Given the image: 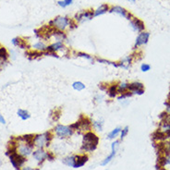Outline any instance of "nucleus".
Segmentation results:
<instances>
[{"label":"nucleus","mask_w":170,"mask_h":170,"mask_svg":"<svg viewBox=\"0 0 170 170\" xmlns=\"http://www.w3.org/2000/svg\"><path fill=\"white\" fill-rule=\"evenodd\" d=\"M98 143H99V137L94 132H92L91 130L88 132H85L83 135V139H82L81 151L86 153H91L97 148Z\"/></svg>","instance_id":"obj_1"},{"label":"nucleus","mask_w":170,"mask_h":170,"mask_svg":"<svg viewBox=\"0 0 170 170\" xmlns=\"http://www.w3.org/2000/svg\"><path fill=\"white\" fill-rule=\"evenodd\" d=\"M54 135L52 131H46L42 134H36L33 138V144L34 147L44 149V147H48L50 142L52 141Z\"/></svg>","instance_id":"obj_2"},{"label":"nucleus","mask_w":170,"mask_h":170,"mask_svg":"<svg viewBox=\"0 0 170 170\" xmlns=\"http://www.w3.org/2000/svg\"><path fill=\"white\" fill-rule=\"evenodd\" d=\"M15 139H16V141H17V152L19 154H22V155L24 157H27L33 153L34 144L28 143L26 142H24L22 140V136L15 138Z\"/></svg>","instance_id":"obj_3"},{"label":"nucleus","mask_w":170,"mask_h":170,"mask_svg":"<svg viewBox=\"0 0 170 170\" xmlns=\"http://www.w3.org/2000/svg\"><path fill=\"white\" fill-rule=\"evenodd\" d=\"M70 127L72 128V130L74 131L75 130H79V131H81V132H88L91 130L92 128V120L90 119L89 117H84V116H81L80 117V119L73 123V124H71Z\"/></svg>","instance_id":"obj_4"},{"label":"nucleus","mask_w":170,"mask_h":170,"mask_svg":"<svg viewBox=\"0 0 170 170\" xmlns=\"http://www.w3.org/2000/svg\"><path fill=\"white\" fill-rule=\"evenodd\" d=\"M69 24H70V19L68 17L58 16L49 22V26L54 28L55 30L64 32L67 28L69 27Z\"/></svg>","instance_id":"obj_5"},{"label":"nucleus","mask_w":170,"mask_h":170,"mask_svg":"<svg viewBox=\"0 0 170 170\" xmlns=\"http://www.w3.org/2000/svg\"><path fill=\"white\" fill-rule=\"evenodd\" d=\"M74 130L70 126H66L62 124H58L54 128V133L60 139H66L73 134Z\"/></svg>","instance_id":"obj_6"},{"label":"nucleus","mask_w":170,"mask_h":170,"mask_svg":"<svg viewBox=\"0 0 170 170\" xmlns=\"http://www.w3.org/2000/svg\"><path fill=\"white\" fill-rule=\"evenodd\" d=\"M8 157H9L10 163L12 164V166L17 170H20V168L23 167V164H25V162L27 161L26 157L22 156V154H19L17 151L10 153L8 155Z\"/></svg>","instance_id":"obj_7"},{"label":"nucleus","mask_w":170,"mask_h":170,"mask_svg":"<svg viewBox=\"0 0 170 170\" xmlns=\"http://www.w3.org/2000/svg\"><path fill=\"white\" fill-rule=\"evenodd\" d=\"M65 44L63 42H55L53 44H51L47 45V49H46V52L44 55H50L53 56H58V52H62L63 50H65Z\"/></svg>","instance_id":"obj_8"},{"label":"nucleus","mask_w":170,"mask_h":170,"mask_svg":"<svg viewBox=\"0 0 170 170\" xmlns=\"http://www.w3.org/2000/svg\"><path fill=\"white\" fill-rule=\"evenodd\" d=\"M119 143H120L119 141H115V142H112V144H111V149H112L111 153H110L108 156H106V157L104 159V160L102 161L101 166H106L107 164H109V163L113 160V159L115 158L116 154H117V148L119 147Z\"/></svg>","instance_id":"obj_9"},{"label":"nucleus","mask_w":170,"mask_h":170,"mask_svg":"<svg viewBox=\"0 0 170 170\" xmlns=\"http://www.w3.org/2000/svg\"><path fill=\"white\" fill-rule=\"evenodd\" d=\"M128 92H131L132 94L142 95L144 92V86L139 81L131 82V83H128Z\"/></svg>","instance_id":"obj_10"},{"label":"nucleus","mask_w":170,"mask_h":170,"mask_svg":"<svg viewBox=\"0 0 170 170\" xmlns=\"http://www.w3.org/2000/svg\"><path fill=\"white\" fill-rule=\"evenodd\" d=\"M47 153L48 152H46L44 149L37 148L35 151L33 152V157L38 162V164H43L45 160H47Z\"/></svg>","instance_id":"obj_11"},{"label":"nucleus","mask_w":170,"mask_h":170,"mask_svg":"<svg viewBox=\"0 0 170 170\" xmlns=\"http://www.w3.org/2000/svg\"><path fill=\"white\" fill-rule=\"evenodd\" d=\"M94 11L92 10H85V11H82L79 14H77L75 16V22L81 23L84 22L86 20H90L94 18Z\"/></svg>","instance_id":"obj_12"},{"label":"nucleus","mask_w":170,"mask_h":170,"mask_svg":"<svg viewBox=\"0 0 170 170\" xmlns=\"http://www.w3.org/2000/svg\"><path fill=\"white\" fill-rule=\"evenodd\" d=\"M149 37H150V33L146 32H142L138 35V37L136 38V42L134 44V48H138L142 45H144L148 43Z\"/></svg>","instance_id":"obj_13"},{"label":"nucleus","mask_w":170,"mask_h":170,"mask_svg":"<svg viewBox=\"0 0 170 170\" xmlns=\"http://www.w3.org/2000/svg\"><path fill=\"white\" fill-rule=\"evenodd\" d=\"M109 12L111 13H116V14H118V15H120V16L122 17H124L126 18L127 19H131V14L130 13H128L127 10L124 8H122V7H118V6H116V7H113L109 9Z\"/></svg>","instance_id":"obj_14"},{"label":"nucleus","mask_w":170,"mask_h":170,"mask_svg":"<svg viewBox=\"0 0 170 170\" xmlns=\"http://www.w3.org/2000/svg\"><path fill=\"white\" fill-rule=\"evenodd\" d=\"M132 60H133V56L132 55L126 56L123 58L120 59L119 62H117L118 63V67L121 68V69H130V67L131 66Z\"/></svg>","instance_id":"obj_15"},{"label":"nucleus","mask_w":170,"mask_h":170,"mask_svg":"<svg viewBox=\"0 0 170 170\" xmlns=\"http://www.w3.org/2000/svg\"><path fill=\"white\" fill-rule=\"evenodd\" d=\"M130 26L136 32H142V31L144 30L143 22H142L141 19H139L137 18H133L130 19Z\"/></svg>","instance_id":"obj_16"},{"label":"nucleus","mask_w":170,"mask_h":170,"mask_svg":"<svg viewBox=\"0 0 170 170\" xmlns=\"http://www.w3.org/2000/svg\"><path fill=\"white\" fill-rule=\"evenodd\" d=\"M88 160H89V157L87 154H79V155H76V163H75L74 168H79L83 167L88 162Z\"/></svg>","instance_id":"obj_17"},{"label":"nucleus","mask_w":170,"mask_h":170,"mask_svg":"<svg viewBox=\"0 0 170 170\" xmlns=\"http://www.w3.org/2000/svg\"><path fill=\"white\" fill-rule=\"evenodd\" d=\"M32 48H33L34 51H37V52L45 54L46 49H47V45H46V44L43 42V41H38L37 43H35L34 44H33Z\"/></svg>","instance_id":"obj_18"},{"label":"nucleus","mask_w":170,"mask_h":170,"mask_svg":"<svg viewBox=\"0 0 170 170\" xmlns=\"http://www.w3.org/2000/svg\"><path fill=\"white\" fill-rule=\"evenodd\" d=\"M109 9L110 8H109V7H108L107 4H103L96 10L94 11V16L98 17V16H100V15H103V14L106 13L107 11H109Z\"/></svg>","instance_id":"obj_19"},{"label":"nucleus","mask_w":170,"mask_h":170,"mask_svg":"<svg viewBox=\"0 0 170 170\" xmlns=\"http://www.w3.org/2000/svg\"><path fill=\"white\" fill-rule=\"evenodd\" d=\"M12 44L15 45V46H19V47L22 48V49H25V48H28L29 46L27 45L26 44V41H24L23 39H22L20 37H15L12 39Z\"/></svg>","instance_id":"obj_20"},{"label":"nucleus","mask_w":170,"mask_h":170,"mask_svg":"<svg viewBox=\"0 0 170 170\" xmlns=\"http://www.w3.org/2000/svg\"><path fill=\"white\" fill-rule=\"evenodd\" d=\"M62 162L64 164L70 167H75V163H76V155H69L67 157H64L62 159Z\"/></svg>","instance_id":"obj_21"},{"label":"nucleus","mask_w":170,"mask_h":170,"mask_svg":"<svg viewBox=\"0 0 170 170\" xmlns=\"http://www.w3.org/2000/svg\"><path fill=\"white\" fill-rule=\"evenodd\" d=\"M117 90L118 94H122L128 91V83L127 81H121L117 84Z\"/></svg>","instance_id":"obj_22"},{"label":"nucleus","mask_w":170,"mask_h":170,"mask_svg":"<svg viewBox=\"0 0 170 170\" xmlns=\"http://www.w3.org/2000/svg\"><path fill=\"white\" fill-rule=\"evenodd\" d=\"M107 95L110 97V98H115L117 96V84H112L107 87Z\"/></svg>","instance_id":"obj_23"},{"label":"nucleus","mask_w":170,"mask_h":170,"mask_svg":"<svg viewBox=\"0 0 170 170\" xmlns=\"http://www.w3.org/2000/svg\"><path fill=\"white\" fill-rule=\"evenodd\" d=\"M92 126L97 131H102L103 128H104V120H102V119L92 120Z\"/></svg>","instance_id":"obj_24"},{"label":"nucleus","mask_w":170,"mask_h":170,"mask_svg":"<svg viewBox=\"0 0 170 170\" xmlns=\"http://www.w3.org/2000/svg\"><path fill=\"white\" fill-rule=\"evenodd\" d=\"M121 130H122V128H121L120 127H117V128H115L114 130H112L107 134V138L109 139V140H115V139L118 136V134H120Z\"/></svg>","instance_id":"obj_25"},{"label":"nucleus","mask_w":170,"mask_h":170,"mask_svg":"<svg viewBox=\"0 0 170 170\" xmlns=\"http://www.w3.org/2000/svg\"><path fill=\"white\" fill-rule=\"evenodd\" d=\"M76 56H78V58H84L86 60H88V61H90V62H92V63L95 61V58H94L92 56L87 54V53H84V52H77Z\"/></svg>","instance_id":"obj_26"},{"label":"nucleus","mask_w":170,"mask_h":170,"mask_svg":"<svg viewBox=\"0 0 170 170\" xmlns=\"http://www.w3.org/2000/svg\"><path fill=\"white\" fill-rule=\"evenodd\" d=\"M72 88H73L75 91L77 92H81V91H83L85 88H86V86L85 84L83 83V82H81L80 80H76L74 81L73 83H72Z\"/></svg>","instance_id":"obj_27"},{"label":"nucleus","mask_w":170,"mask_h":170,"mask_svg":"<svg viewBox=\"0 0 170 170\" xmlns=\"http://www.w3.org/2000/svg\"><path fill=\"white\" fill-rule=\"evenodd\" d=\"M17 114H18V116L22 118V120H27V119H29V118L31 117V114L30 113L27 111V110H25V109H19L17 111Z\"/></svg>","instance_id":"obj_28"},{"label":"nucleus","mask_w":170,"mask_h":170,"mask_svg":"<svg viewBox=\"0 0 170 170\" xmlns=\"http://www.w3.org/2000/svg\"><path fill=\"white\" fill-rule=\"evenodd\" d=\"M8 53L7 49L5 47H0V60H3L5 62H7L8 59Z\"/></svg>","instance_id":"obj_29"},{"label":"nucleus","mask_w":170,"mask_h":170,"mask_svg":"<svg viewBox=\"0 0 170 170\" xmlns=\"http://www.w3.org/2000/svg\"><path fill=\"white\" fill-rule=\"evenodd\" d=\"M43 55H44V53H40V52H37V51H30V52L27 53V56H29L30 59H34L36 58H40V56H42Z\"/></svg>","instance_id":"obj_30"},{"label":"nucleus","mask_w":170,"mask_h":170,"mask_svg":"<svg viewBox=\"0 0 170 170\" xmlns=\"http://www.w3.org/2000/svg\"><path fill=\"white\" fill-rule=\"evenodd\" d=\"M128 127L126 126L125 128H123L120 131V139L121 140H123V139L128 135Z\"/></svg>","instance_id":"obj_31"},{"label":"nucleus","mask_w":170,"mask_h":170,"mask_svg":"<svg viewBox=\"0 0 170 170\" xmlns=\"http://www.w3.org/2000/svg\"><path fill=\"white\" fill-rule=\"evenodd\" d=\"M105 99V95L103 94H97L94 96V102L95 103H102Z\"/></svg>","instance_id":"obj_32"},{"label":"nucleus","mask_w":170,"mask_h":170,"mask_svg":"<svg viewBox=\"0 0 170 170\" xmlns=\"http://www.w3.org/2000/svg\"><path fill=\"white\" fill-rule=\"evenodd\" d=\"M151 69V66L149 65V64H142V66H141V70L142 71V72H147V71H149Z\"/></svg>","instance_id":"obj_33"},{"label":"nucleus","mask_w":170,"mask_h":170,"mask_svg":"<svg viewBox=\"0 0 170 170\" xmlns=\"http://www.w3.org/2000/svg\"><path fill=\"white\" fill-rule=\"evenodd\" d=\"M54 158H55L54 153H51V152H48V153H47V160L52 161V160H54Z\"/></svg>","instance_id":"obj_34"},{"label":"nucleus","mask_w":170,"mask_h":170,"mask_svg":"<svg viewBox=\"0 0 170 170\" xmlns=\"http://www.w3.org/2000/svg\"><path fill=\"white\" fill-rule=\"evenodd\" d=\"M20 170H40L39 168H33V167H22Z\"/></svg>","instance_id":"obj_35"},{"label":"nucleus","mask_w":170,"mask_h":170,"mask_svg":"<svg viewBox=\"0 0 170 170\" xmlns=\"http://www.w3.org/2000/svg\"><path fill=\"white\" fill-rule=\"evenodd\" d=\"M63 1L66 6H69V5H71L72 2H73V0H63Z\"/></svg>","instance_id":"obj_36"},{"label":"nucleus","mask_w":170,"mask_h":170,"mask_svg":"<svg viewBox=\"0 0 170 170\" xmlns=\"http://www.w3.org/2000/svg\"><path fill=\"white\" fill-rule=\"evenodd\" d=\"M0 123H1V124H4V125L6 124V119H5L2 115H0Z\"/></svg>","instance_id":"obj_37"},{"label":"nucleus","mask_w":170,"mask_h":170,"mask_svg":"<svg viewBox=\"0 0 170 170\" xmlns=\"http://www.w3.org/2000/svg\"><path fill=\"white\" fill-rule=\"evenodd\" d=\"M58 4L59 5L61 8H66L67 7L65 5V3H64V1H58Z\"/></svg>","instance_id":"obj_38"},{"label":"nucleus","mask_w":170,"mask_h":170,"mask_svg":"<svg viewBox=\"0 0 170 170\" xmlns=\"http://www.w3.org/2000/svg\"><path fill=\"white\" fill-rule=\"evenodd\" d=\"M127 1H128V2H130V3H133V4H134V3L136 2V0H127Z\"/></svg>","instance_id":"obj_39"}]
</instances>
